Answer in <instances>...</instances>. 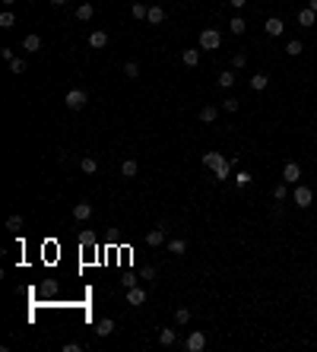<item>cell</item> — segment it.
Returning a JSON list of instances; mask_svg holds the SVG:
<instances>
[{"label":"cell","instance_id":"obj_1","mask_svg":"<svg viewBox=\"0 0 317 352\" xmlns=\"http://www.w3.org/2000/svg\"><path fill=\"white\" fill-rule=\"evenodd\" d=\"M203 165L213 172L216 181H225L232 175V159H225L222 152H203Z\"/></svg>","mask_w":317,"mask_h":352},{"label":"cell","instance_id":"obj_2","mask_svg":"<svg viewBox=\"0 0 317 352\" xmlns=\"http://www.w3.org/2000/svg\"><path fill=\"white\" fill-rule=\"evenodd\" d=\"M292 200L298 203V209H308L314 203V191L311 187H305V184H295V191H292Z\"/></svg>","mask_w":317,"mask_h":352},{"label":"cell","instance_id":"obj_3","mask_svg":"<svg viewBox=\"0 0 317 352\" xmlns=\"http://www.w3.org/2000/svg\"><path fill=\"white\" fill-rule=\"evenodd\" d=\"M219 45H222V35L216 29H203V32H200V48H203V51H216Z\"/></svg>","mask_w":317,"mask_h":352},{"label":"cell","instance_id":"obj_4","mask_svg":"<svg viewBox=\"0 0 317 352\" xmlns=\"http://www.w3.org/2000/svg\"><path fill=\"white\" fill-rule=\"evenodd\" d=\"M64 101H67V108H70V111H79V108H86L89 96H86L83 89H70V92L64 96Z\"/></svg>","mask_w":317,"mask_h":352},{"label":"cell","instance_id":"obj_5","mask_svg":"<svg viewBox=\"0 0 317 352\" xmlns=\"http://www.w3.org/2000/svg\"><path fill=\"white\" fill-rule=\"evenodd\" d=\"M187 352H203L206 349V333L203 330H191V336H187Z\"/></svg>","mask_w":317,"mask_h":352},{"label":"cell","instance_id":"obj_6","mask_svg":"<svg viewBox=\"0 0 317 352\" xmlns=\"http://www.w3.org/2000/svg\"><path fill=\"white\" fill-rule=\"evenodd\" d=\"M298 178H301V165L298 162H286L282 165V181L286 184H298Z\"/></svg>","mask_w":317,"mask_h":352},{"label":"cell","instance_id":"obj_7","mask_svg":"<svg viewBox=\"0 0 317 352\" xmlns=\"http://www.w3.org/2000/svg\"><path fill=\"white\" fill-rule=\"evenodd\" d=\"M264 32H267V35H273V38H279L282 32H286V23H282L279 16H269L267 25H264Z\"/></svg>","mask_w":317,"mask_h":352},{"label":"cell","instance_id":"obj_8","mask_svg":"<svg viewBox=\"0 0 317 352\" xmlns=\"http://www.w3.org/2000/svg\"><path fill=\"white\" fill-rule=\"evenodd\" d=\"M105 45H108V32H102V29H92V32H89V48L102 51Z\"/></svg>","mask_w":317,"mask_h":352},{"label":"cell","instance_id":"obj_9","mask_svg":"<svg viewBox=\"0 0 317 352\" xmlns=\"http://www.w3.org/2000/svg\"><path fill=\"white\" fill-rule=\"evenodd\" d=\"M89 216H92V203L79 200L76 206H73V219H76V222H86V219H89Z\"/></svg>","mask_w":317,"mask_h":352},{"label":"cell","instance_id":"obj_10","mask_svg":"<svg viewBox=\"0 0 317 352\" xmlns=\"http://www.w3.org/2000/svg\"><path fill=\"white\" fill-rule=\"evenodd\" d=\"M111 333H114V321H111V317H102V321L96 324V336H102V340H105V336H111Z\"/></svg>","mask_w":317,"mask_h":352},{"label":"cell","instance_id":"obj_11","mask_svg":"<svg viewBox=\"0 0 317 352\" xmlns=\"http://www.w3.org/2000/svg\"><path fill=\"white\" fill-rule=\"evenodd\" d=\"M162 241H165V226H159V228H152L149 235H146V245L149 248H159Z\"/></svg>","mask_w":317,"mask_h":352},{"label":"cell","instance_id":"obj_12","mask_svg":"<svg viewBox=\"0 0 317 352\" xmlns=\"http://www.w3.org/2000/svg\"><path fill=\"white\" fill-rule=\"evenodd\" d=\"M137 172H140L137 159H124L121 162V175H124V178H137Z\"/></svg>","mask_w":317,"mask_h":352},{"label":"cell","instance_id":"obj_13","mask_svg":"<svg viewBox=\"0 0 317 352\" xmlns=\"http://www.w3.org/2000/svg\"><path fill=\"white\" fill-rule=\"evenodd\" d=\"M92 16H96V6H92V3H79L76 6V19H79V23H89Z\"/></svg>","mask_w":317,"mask_h":352},{"label":"cell","instance_id":"obj_14","mask_svg":"<svg viewBox=\"0 0 317 352\" xmlns=\"http://www.w3.org/2000/svg\"><path fill=\"white\" fill-rule=\"evenodd\" d=\"M146 23H149V25H162V23H165V10H162V6H149Z\"/></svg>","mask_w":317,"mask_h":352},{"label":"cell","instance_id":"obj_15","mask_svg":"<svg viewBox=\"0 0 317 352\" xmlns=\"http://www.w3.org/2000/svg\"><path fill=\"white\" fill-rule=\"evenodd\" d=\"M267 86H269V76H267V73H254V76H251V89H254V92H264Z\"/></svg>","mask_w":317,"mask_h":352},{"label":"cell","instance_id":"obj_16","mask_svg":"<svg viewBox=\"0 0 317 352\" xmlns=\"http://www.w3.org/2000/svg\"><path fill=\"white\" fill-rule=\"evenodd\" d=\"M146 302V292L140 286H133V289H127V304H143Z\"/></svg>","mask_w":317,"mask_h":352},{"label":"cell","instance_id":"obj_17","mask_svg":"<svg viewBox=\"0 0 317 352\" xmlns=\"http://www.w3.org/2000/svg\"><path fill=\"white\" fill-rule=\"evenodd\" d=\"M298 23L301 25H317V13L311 6H305V10H298Z\"/></svg>","mask_w":317,"mask_h":352},{"label":"cell","instance_id":"obj_18","mask_svg":"<svg viewBox=\"0 0 317 352\" xmlns=\"http://www.w3.org/2000/svg\"><path fill=\"white\" fill-rule=\"evenodd\" d=\"M159 343H162V346H174V343H178V333H174L171 327L159 330Z\"/></svg>","mask_w":317,"mask_h":352},{"label":"cell","instance_id":"obj_19","mask_svg":"<svg viewBox=\"0 0 317 352\" xmlns=\"http://www.w3.org/2000/svg\"><path fill=\"white\" fill-rule=\"evenodd\" d=\"M216 118H219V108H216V105H206V108H200V121H203V124H213Z\"/></svg>","mask_w":317,"mask_h":352},{"label":"cell","instance_id":"obj_20","mask_svg":"<svg viewBox=\"0 0 317 352\" xmlns=\"http://www.w3.org/2000/svg\"><path fill=\"white\" fill-rule=\"evenodd\" d=\"M79 168H83V175H96L98 172V159L96 155H86V159L79 162Z\"/></svg>","mask_w":317,"mask_h":352},{"label":"cell","instance_id":"obj_21","mask_svg":"<svg viewBox=\"0 0 317 352\" xmlns=\"http://www.w3.org/2000/svg\"><path fill=\"white\" fill-rule=\"evenodd\" d=\"M181 60H184V67H197L200 64V51L197 48H187L184 54H181Z\"/></svg>","mask_w":317,"mask_h":352},{"label":"cell","instance_id":"obj_22","mask_svg":"<svg viewBox=\"0 0 317 352\" xmlns=\"http://www.w3.org/2000/svg\"><path fill=\"white\" fill-rule=\"evenodd\" d=\"M228 29H232L235 35H244V32H247V23H244V16H232V23H228Z\"/></svg>","mask_w":317,"mask_h":352},{"label":"cell","instance_id":"obj_23","mask_svg":"<svg viewBox=\"0 0 317 352\" xmlns=\"http://www.w3.org/2000/svg\"><path fill=\"white\" fill-rule=\"evenodd\" d=\"M251 172H238L235 175V187H238V191H244V187H251Z\"/></svg>","mask_w":317,"mask_h":352},{"label":"cell","instance_id":"obj_24","mask_svg":"<svg viewBox=\"0 0 317 352\" xmlns=\"http://www.w3.org/2000/svg\"><path fill=\"white\" fill-rule=\"evenodd\" d=\"M38 48H42V38H38V35H25L23 51H38Z\"/></svg>","mask_w":317,"mask_h":352},{"label":"cell","instance_id":"obj_25","mask_svg":"<svg viewBox=\"0 0 317 352\" xmlns=\"http://www.w3.org/2000/svg\"><path fill=\"white\" fill-rule=\"evenodd\" d=\"M130 13H133V19H146V16H149V6H146V3H133Z\"/></svg>","mask_w":317,"mask_h":352},{"label":"cell","instance_id":"obj_26","mask_svg":"<svg viewBox=\"0 0 317 352\" xmlns=\"http://www.w3.org/2000/svg\"><path fill=\"white\" fill-rule=\"evenodd\" d=\"M168 251H171V254H184V251H187V241L171 238V241H168Z\"/></svg>","mask_w":317,"mask_h":352},{"label":"cell","instance_id":"obj_27","mask_svg":"<svg viewBox=\"0 0 317 352\" xmlns=\"http://www.w3.org/2000/svg\"><path fill=\"white\" fill-rule=\"evenodd\" d=\"M219 86H222V89L235 86V73H232V70H222V73H219Z\"/></svg>","mask_w":317,"mask_h":352},{"label":"cell","instance_id":"obj_28","mask_svg":"<svg viewBox=\"0 0 317 352\" xmlns=\"http://www.w3.org/2000/svg\"><path fill=\"white\" fill-rule=\"evenodd\" d=\"M286 197H289V187H286V181H282V184H276V187H273V200H276V203H282Z\"/></svg>","mask_w":317,"mask_h":352},{"label":"cell","instance_id":"obj_29","mask_svg":"<svg viewBox=\"0 0 317 352\" xmlns=\"http://www.w3.org/2000/svg\"><path fill=\"white\" fill-rule=\"evenodd\" d=\"M13 25H16V16H13L10 10L0 13V29H13Z\"/></svg>","mask_w":317,"mask_h":352},{"label":"cell","instance_id":"obj_30","mask_svg":"<svg viewBox=\"0 0 317 352\" xmlns=\"http://www.w3.org/2000/svg\"><path fill=\"white\" fill-rule=\"evenodd\" d=\"M174 321H178L181 327H184V324H191V308H178V311H174Z\"/></svg>","mask_w":317,"mask_h":352},{"label":"cell","instance_id":"obj_31","mask_svg":"<svg viewBox=\"0 0 317 352\" xmlns=\"http://www.w3.org/2000/svg\"><path fill=\"white\" fill-rule=\"evenodd\" d=\"M301 51H305V48H301V42H298V38H295V42H289V45H286V54H289V57H298Z\"/></svg>","mask_w":317,"mask_h":352},{"label":"cell","instance_id":"obj_32","mask_svg":"<svg viewBox=\"0 0 317 352\" xmlns=\"http://www.w3.org/2000/svg\"><path fill=\"white\" fill-rule=\"evenodd\" d=\"M222 108H225L228 114H235V111L241 108V99H235V96H232V99H225V101H222Z\"/></svg>","mask_w":317,"mask_h":352},{"label":"cell","instance_id":"obj_33","mask_svg":"<svg viewBox=\"0 0 317 352\" xmlns=\"http://www.w3.org/2000/svg\"><path fill=\"white\" fill-rule=\"evenodd\" d=\"M10 70L16 73V76H19V73H25V60H23V57H13V60H10Z\"/></svg>","mask_w":317,"mask_h":352},{"label":"cell","instance_id":"obj_34","mask_svg":"<svg viewBox=\"0 0 317 352\" xmlns=\"http://www.w3.org/2000/svg\"><path fill=\"white\" fill-rule=\"evenodd\" d=\"M124 76H127V79H137V76H140V64H133V60H130V64L124 67Z\"/></svg>","mask_w":317,"mask_h":352},{"label":"cell","instance_id":"obj_35","mask_svg":"<svg viewBox=\"0 0 317 352\" xmlns=\"http://www.w3.org/2000/svg\"><path fill=\"white\" fill-rule=\"evenodd\" d=\"M6 228H10V232H19V228H23V216H10V219H6Z\"/></svg>","mask_w":317,"mask_h":352},{"label":"cell","instance_id":"obj_36","mask_svg":"<svg viewBox=\"0 0 317 352\" xmlns=\"http://www.w3.org/2000/svg\"><path fill=\"white\" fill-rule=\"evenodd\" d=\"M232 67H235V70H241V67H247V54H235V57H232Z\"/></svg>","mask_w":317,"mask_h":352},{"label":"cell","instance_id":"obj_37","mask_svg":"<svg viewBox=\"0 0 317 352\" xmlns=\"http://www.w3.org/2000/svg\"><path fill=\"white\" fill-rule=\"evenodd\" d=\"M79 241H83V245H96V235H92V232H83V235H79Z\"/></svg>","mask_w":317,"mask_h":352},{"label":"cell","instance_id":"obj_38","mask_svg":"<svg viewBox=\"0 0 317 352\" xmlns=\"http://www.w3.org/2000/svg\"><path fill=\"white\" fill-rule=\"evenodd\" d=\"M121 282H124V289H133V286H137V276H124Z\"/></svg>","mask_w":317,"mask_h":352},{"label":"cell","instance_id":"obj_39","mask_svg":"<svg viewBox=\"0 0 317 352\" xmlns=\"http://www.w3.org/2000/svg\"><path fill=\"white\" fill-rule=\"evenodd\" d=\"M228 6H235V10H244L247 0H228Z\"/></svg>","mask_w":317,"mask_h":352},{"label":"cell","instance_id":"obj_40","mask_svg":"<svg viewBox=\"0 0 317 352\" xmlns=\"http://www.w3.org/2000/svg\"><path fill=\"white\" fill-rule=\"evenodd\" d=\"M143 279H156V267H146L143 270Z\"/></svg>","mask_w":317,"mask_h":352},{"label":"cell","instance_id":"obj_41","mask_svg":"<svg viewBox=\"0 0 317 352\" xmlns=\"http://www.w3.org/2000/svg\"><path fill=\"white\" fill-rule=\"evenodd\" d=\"M0 57H3V60H13V48H0Z\"/></svg>","mask_w":317,"mask_h":352},{"label":"cell","instance_id":"obj_42","mask_svg":"<svg viewBox=\"0 0 317 352\" xmlns=\"http://www.w3.org/2000/svg\"><path fill=\"white\" fill-rule=\"evenodd\" d=\"M308 6H311V10L317 13V0H308Z\"/></svg>","mask_w":317,"mask_h":352},{"label":"cell","instance_id":"obj_43","mask_svg":"<svg viewBox=\"0 0 317 352\" xmlns=\"http://www.w3.org/2000/svg\"><path fill=\"white\" fill-rule=\"evenodd\" d=\"M51 3H54V6H64V3H67V0H51Z\"/></svg>","mask_w":317,"mask_h":352},{"label":"cell","instance_id":"obj_44","mask_svg":"<svg viewBox=\"0 0 317 352\" xmlns=\"http://www.w3.org/2000/svg\"><path fill=\"white\" fill-rule=\"evenodd\" d=\"M3 3H6V6H10V3H16V0H3Z\"/></svg>","mask_w":317,"mask_h":352},{"label":"cell","instance_id":"obj_45","mask_svg":"<svg viewBox=\"0 0 317 352\" xmlns=\"http://www.w3.org/2000/svg\"><path fill=\"white\" fill-rule=\"evenodd\" d=\"M25 3H38V0H25Z\"/></svg>","mask_w":317,"mask_h":352}]
</instances>
